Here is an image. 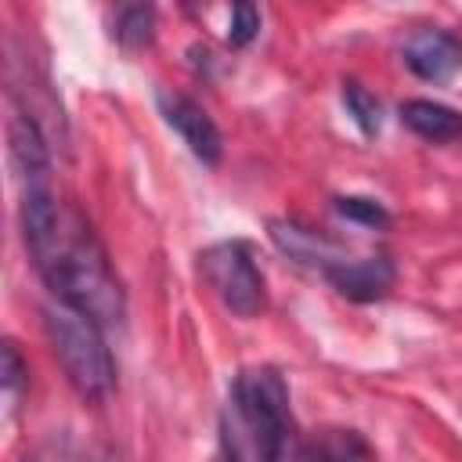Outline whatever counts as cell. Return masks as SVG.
I'll list each match as a JSON object with an SVG mask.
<instances>
[{"label": "cell", "mask_w": 462, "mask_h": 462, "mask_svg": "<svg viewBox=\"0 0 462 462\" xmlns=\"http://www.w3.org/2000/svg\"><path fill=\"white\" fill-rule=\"evenodd\" d=\"M22 238L32 256V267L40 271V278L47 282L58 303L87 314L101 328L123 321L126 314L123 285L90 220L72 202H61L47 184L25 188Z\"/></svg>", "instance_id": "6da1fadb"}, {"label": "cell", "mask_w": 462, "mask_h": 462, "mask_svg": "<svg viewBox=\"0 0 462 462\" xmlns=\"http://www.w3.org/2000/svg\"><path fill=\"white\" fill-rule=\"evenodd\" d=\"M296 426L289 411V386L278 368H242L231 379L220 411L224 462H289Z\"/></svg>", "instance_id": "7a4b0ae2"}, {"label": "cell", "mask_w": 462, "mask_h": 462, "mask_svg": "<svg viewBox=\"0 0 462 462\" xmlns=\"http://www.w3.org/2000/svg\"><path fill=\"white\" fill-rule=\"evenodd\" d=\"M43 328L72 390L87 401L108 397V390L116 386V361L105 346L101 325L54 300L43 307Z\"/></svg>", "instance_id": "3957f363"}, {"label": "cell", "mask_w": 462, "mask_h": 462, "mask_svg": "<svg viewBox=\"0 0 462 462\" xmlns=\"http://www.w3.org/2000/svg\"><path fill=\"white\" fill-rule=\"evenodd\" d=\"M199 274L213 289V296L238 318H256L267 307L263 274L256 267L249 242H242V238L217 242V245L202 249L199 253Z\"/></svg>", "instance_id": "277c9868"}, {"label": "cell", "mask_w": 462, "mask_h": 462, "mask_svg": "<svg viewBox=\"0 0 462 462\" xmlns=\"http://www.w3.org/2000/svg\"><path fill=\"white\" fill-rule=\"evenodd\" d=\"M155 105H159V116L166 119V126L177 130V137L188 144V152L199 162H206V166L220 162L224 137H220L217 123L209 119V112L202 105H195L188 94L170 90V87H155Z\"/></svg>", "instance_id": "5b68a950"}, {"label": "cell", "mask_w": 462, "mask_h": 462, "mask_svg": "<svg viewBox=\"0 0 462 462\" xmlns=\"http://www.w3.org/2000/svg\"><path fill=\"white\" fill-rule=\"evenodd\" d=\"M267 235H271V242L289 260H296L303 267H318L321 274L350 256L346 253V242H339L336 235H328L321 227H310V224H300V220H289V217L267 220Z\"/></svg>", "instance_id": "8992f818"}, {"label": "cell", "mask_w": 462, "mask_h": 462, "mask_svg": "<svg viewBox=\"0 0 462 462\" xmlns=\"http://www.w3.org/2000/svg\"><path fill=\"white\" fill-rule=\"evenodd\" d=\"M404 65L426 83H448L462 72V40L448 29H419L401 47Z\"/></svg>", "instance_id": "52a82bcc"}, {"label": "cell", "mask_w": 462, "mask_h": 462, "mask_svg": "<svg viewBox=\"0 0 462 462\" xmlns=\"http://www.w3.org/2000/svg\"><path fill=\"white\" fill-rule=\"evenodd\" d=\"M325 278L339 296H346L354 303H375V300L390 296V289L397 282V267L386 253H372V256H361V260L346 256L343 263L328 267Z\"/></svg>", "instance_id": "ba28073f"}, {"label": "cell", "mask_w": 462, "mask_h": 462, "mask_svg": "<svg viewBox=\"0 0 462 462\" xmlns=\"http://www.w3.org/2000/svg\"><path fill=\"white\" fill-rule=\"evenodd\" d=\"M296 458H300V462H375L372 444H368L357 430H346V426L314 430V433L300 444Z\"/></svg>", "instance_id": "9c48e42d"}, {"label": "cell", "mask_w": 462, "mask_h": 462, "mask_svg": "<svg viewBox=\"0 0 462 462\" xmlns=\"http://www.w3.org/2000/svg\"><path fill=\"white\" fill-rule=\"evenodd\" d=\"M397 116H401V123H404L408 130H415V134L426 137V141L444 144V141L462 137V116H458L455 108L440 105V101H430V97H408V101H401Z\"/></svg>", "instance_id": "30bf717a"}, {"label": "cell", "mask_w": 462, "mask_h": 462, "mask_svg": "<svg viewBox=\"0 0 462 462\" xmlns=\"http://www.w3.org/2000/svg\"><path fill=\"white\" fill-rule=\"evenodd\" d=\"M343 108H346V116L357 123V130H361L365 137H375V134L383 130V105H379V97H375L365 83L343 79Z\"/></svg>", "instance_id": "8fae6325"}, {"label": "cell", "mask_w": 462, "mask_h": 462, "mask_svg": "<svg viewBox=\"0 0 462 462\" xmlns=\"http://www.w3.org/2000/svg\"><path fill=\"white\" fill-rule=\"evenodd\" d=\"M112 36H116L123 47H130V51H137V47L152 43V36H155V7H144V4L119 7Z\"/></svg>", "instance_id": "7c38bea8"}, {"label": "cell", "mask_w": 462, "mask_h": 462, "mask_svg": "<svg viewBox=\"0 0 462 462\" xmlns=\"http://www.w3.org/2000/svg\"><path fill=\"white\" fill-rule=\"evenodd\" d=\"M336 213L361 224V227H386L390 224V213L383 202L375 199H365V195H339L336 199Z\"/></svg>", "instance_id": "4fadbf2b"}, {"label": "cell", "mask_w": 462, "mask_h": 462, "mask_svg": "<svg viewBox=\"0 0 462 462\" xmlns=\"http://www.w3.org/2000/svg\"><path fill=\"white\" fill-rule=\"evenodd\" d=\"M260 32V11L249 0L231 4V22H227V43L231 47H249Z\"/></svg>", "instance_id": "5bb4252c"}, {"label": "cell", "mask_w": 462, "mask_h": 462, "mask_svg": "<svg viewBox=\"0 0 462 462\" xmlns=\"http://www.w3.org/2000/svg\"><path fill=\"white\" fill-rule=\"evenodd\" d=\"M4 379V390L14 397L18 390H22V383H25V375H29V368H25V361H22V354H18V346L11 343V339H4V372H0Z\"/></svg>", "instance_id": "9a60e30c"}]
</instances>
